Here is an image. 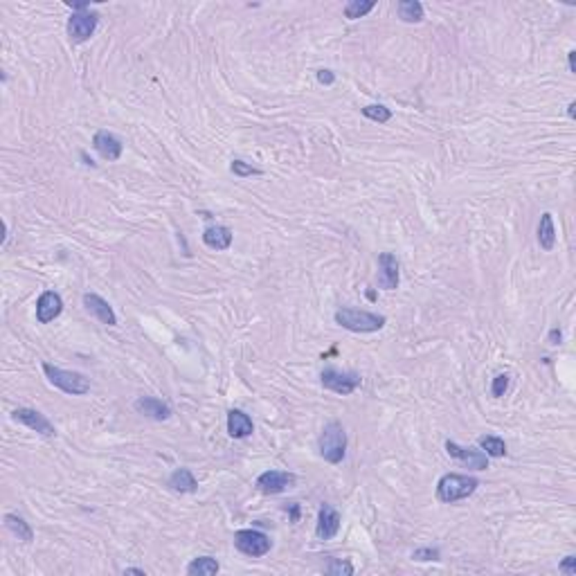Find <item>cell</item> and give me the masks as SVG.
Masks as SVG:
<instances>
[{"instance_id":"cell-34","label":"cell","mask_w":576,"mask_h":576,"mask_svg":"<svg viewBox=\"0 0 576 576\" xmlns=\"http://www.w3.org/2000/svg\"><path fill=\"white\" fill-rule=\"evenodd\" d=\"M124 574H140V576H144L146 572H144V570H140V568H126V570H124Z\"/></svg>"},{"instance_id":"cell-30","label":"cell","mask_w":576,"mask_h":576,"mask_svg":"<svg viewBox=\"0 0 576 576\" xmlns=\"http://www.w3.org/2000/svg\"><path fill=\"white\" fill-rule=\"evenodd\" d=\"M439 550L435 547H421V550H414L412 552V559L414 561H439Z\"/></svg>"},{"instance_id":"cell-8","label":"cell","mask_w":576,"mask_h":576,"mask_svg":"<svg viewBox=\"0 0 576 576\" xmlns=\"http://www.w3.org/2000/svg\"><path fill=\"white\" fill-rule=\"evenodd\" d=\"M297 482V477L293 473H284V471H266L257 477V486L261 493H268V495H277V493H284L288 489H293Z\"/></svg>"},{"instance_id":"cell-36","label":"cell","mask_w":576,"mask_h":576,"mask_svg":"<svg viewBox=\"0 0 576 576\" xmlns=\"http://www.w3.org/2000/svg\"><path fill=\"white\" fill-rule=\"evenodd\" d=\"M570 72H574V52H570Z\"/></svg>"},{"instance_id":"cell-31","label":"cell","mask_w":576,"mask_h":576,"mask_svg":"<svg viewBox=\"0 0 576 576\" xmlns=\"http://www.w3.org/2000/svg\"><path fill=\"white\" fill-rule=\"evenodd\" d=\"M559 570L568 576H576V556H565V561L559 565Z\"/></svg>"},{"instance_id":"cell-7","label":"cell","mask_w":576,"mask_h":576,"mask_svg":"<svg viewBox=\"0 0 576 576\" xmlns=\"http://www.w3.org/2000/svg\"><path fill=\"white\" fill-rule=\"evenodd\" d=\"M97 23H100V16H97L95 12H75L70 16V21H68V34H70V41L72 43L88 41V38L95 34Z\"/></svg>"},{"instance_id":"cell-21","label":"cell","mask_w":576,"mask_h":576,"mask_svg":"<svg viewBox=\"0 0 576 576\" xmlns=\"http://www.w3.org/2000/svg\"><path fill=\"white\" fill-rule=\"evenodd\" d=\"M398 18L403 23H421L423 21V5L419 0H401L396 5Z\"/></svg>"},{"instance_id":"cell-29","label":"cell","mask_w":576,"mask_h":576,"mask_svg":"<svg viewBox=\"0 0 576 576\" xmlns=\"http://www.w3.org/2000/svg\"><path fill=\"white\" fill-rule=\"evenodd\" d=\"M509 380H511L509 374H497L491 383V394L495 398H502L506 394V389H509Z\"/></svg>"},{"instance_id":"cell-28","label":"cell","mask_w":576,"mask_h":576,"mask_svg":"<svg viewBox=\"0 0 576 576\" xmlns=\"http://www.w3.org/2000/svg\"><path fill=\"white\" fill-rule=\"evenodd\" d=\"M327 574L331 576H351L354 574V565H351L349 561H338V559H331L329 565L325 568Z\"/></svg>"},{"instance_id":"cell-12","label":"cell","mask_w":576,"mask_h":576,"mask_svg":"<svg viewBox=\"0 0 576 576\" xmlns=\"http://www.w3.org/2000/svg\"><path fill=\"white\" fill-rule=\"evenodd\" d=\"M63 311V299L54 290H45L36 302V320L41 325H50L52 320H56Z\"/></svg>"},{"instance_id":"cell-25","label":"cell","mask_w":576,"mask_h":576,"mask_svg":"<svg viewBox=\"0 0 576 576\" xmlns=\"http://www.w3.org/2000/svg\"><path fill=\"white\" fill-rule=\"evenodd\" d=\"M480 448H482V451H486V455H489V457H504L506 455L504 439L493 437V435L480 437Z\"/></svg>"},{"instance_id":"cell-1","label":"cell","mask_w":576,"mask_h":576,"mask_svg":"<svg viewBox=\"0 0 576 576\" xmlns=\"http://www.w3.org/2000/svg\"><path fill=\"white\" fill-rule=\"evenodd\" d=\"M336 325H340L347 331H354V334H374V331H380L385 327V316L378 313H369V311H358V309H338L336 311Z\"/></svg>"},{"instance_id":"cell-13","label":"cell","mask_w":576,"mask_h":576,"mask_svg":"<svg viewBox=\"0 0 576 576\" xmlns=\"http://www.w3.org/2000/svg\"><path fill=\"white\" fill-rule=\"evenodd\" d=\"M378 286L385 290L398 288V259L392 252H380L378 255Z\"/></svg>"},{"instance_id":"cell-26","label":"cell","mask_w":576,"mask_h":576,"mask_svg":"<svg viewBox=\"0 0 576 576\" xmlns=\"http://www.w3.org/2000/svg\"><path fill=\"white\" fill-rule=\"evenodd\" d=\"M363 115L367 117V120L378 122V124H385V122L392 120V111H389L387 106H383V104H372V106H365V109H363Z\"/></svg>"},{"instance_id":"cell-20","label":"cell","mask_w":576,"mask_h":576,"mask_svg":"<svg viewBox=\"0 0 576 576\" xmlns=\"http://www.w3.org/2000/svg\"><path fill=\"white\" fill-rule=\"evenodd\" d=\"M538 243L545 252H552L556 246V228H554V217L550 212H545L538 223Z\"/></svg>"},{"instance_id":"cell-5","label":"cell","mask_w":576,"mask_h":576,"mask_svg":"<svg viewBox=\"0 0 576 576\" xmlns=\"http://www.w3.org/2000/svg\"><path fill=\"white\" fill-rule=\"evenodd\" d=\"M234 547H237L241 554L259 559V556H266L270 552L272 543L268 536L259 529H239L234 534Z\"/></svg>"},{"instance_id":"cell-14","label":"cell","mask_w":576,"mask_h":576,"mask_svg":"<svg viewBox=\"0 0 576 576\" xmlns=\"http://www.w3.org/2000/svg\"><path fill=\"white\" fill-rule=\"evenodd\" d=\"M340 531V513L331 504H322L318 513V527L316 536L320 540H331Z\"/></svg>"},{"instance_id":"cell-6","label":"cell","mask_w":576,"mask_h":576,"mask_svg":"<svg viewBox=\"0 0 576 576\" xmlns=\"http://www.w3.org/2000/svg\"><path fill=\"white\" fill-rule=\"evenodd\" d=\"M320 380L327 389H331V392H336V394H343V396L356 392L360 387V376L356 372H340V369H334V367L322 369Z\"/></svg>"},{"instance_id":"cell-15","label":"cell","mask_w":576,"mask_h":576,"mask_svg":"<svg viewBox=\"0 0 576 576\" xmlns=\"http://www.w3.org/2000/svg\"><path fill=\"white\" fill-rule=\"evenodd\" d=\"M84 306H86L88 313L95 316L97 320L102 322V325H106V327H115L117 325L115 311H113V306L104 297L95 295V293H86V295H84Z\"/></svg>"},{"instance_id":"cell-18","label":"cell","mask_w":576,"mask_h":576,"mask_svg":"<svg viewBox=\"0 0 576 576\" xmlns=\"http://www.w3.org/2000/svg\"><path fill=\"white\" fill-rule=\"evenodd\" d=\"M203 243L212 250H228L232 246V230L226 226H212L203 232Z\"/></svg>"},{"instance_id":"cell-11","label":"cell","mask_w":576,"mask_h":576,"mask_svg":"<svg viewBox=\"0 0 576 576\" xmlns=\"http://www.w3.org/2000/svg\"><path fill=\"white\" fill-rule=\"evenodd\" d=\"M93 146H95V151L100 153L104 160H109V162L120 160V155L124 151L122 140L117 138L115 133H111V131H97L95 138H93Z\"/></svg>"},{"instance_id":"cell-19","label":"cell","mask_w":576,"mask_h":576,"mask_svg":"<svg viewBox=\"0 0 576 576\" xmlns=\"http://www.w3.org/2000/svg\"><path fill=\"white\" fill-rule=\"evenodd\" d=\"M167 486L176 493H194L199 489V482H196V477L192 475L189 468H176V471L169 475Z\"/></svg>"},{"instance_id":"cell-4","label":"cell","mask_w":576,"mask_h":576,"mask_svg":"<svg viewBox=\"0 0 576 576\" xmlns=\"http://www.w3.org/2000/svg\"><path fill=\"white\" fill-rule=\"evenodd\" d=\"M43 372L47 376V380H50L54 387H59L65 394L84 396V394L91 392V380L79 372H68V369L54 367L50 363H43Z\"/></svg>"},{"instance_id":"cell-2","label":"cell","mask_w":576,"mask_h":576,"mask_svg":"<svg viewBox=\"0 0 576 576\" xmlns=\"http://www.w3.org/2000/svg\"><path fill=\"white\" fill-rule=\"evenodd\" d=\"M318 451L322 455V460L329 464H340L347 455V433L343 423L331 421L325 426L320 439H318Z\"/></svg>"},{"instance_id":"cell-17","label":"cell","mask_w":576,"mask_h":576,"mask_svg":"<svg viewBox=\"0 0 576 576\" xmlns=\"http://www.w3.org/2000/svg\"><path fill=\"white\" fill-rule=\"evenodd\" d=\"M252 433H255L252 419L243 412V410H230L228 412V435L232 439H246Z\"/></svg>"},{"instance_id":"cell-22","label":"cell","mask_w":576,"mask_h":576,"mask_svg":"<svg viewBox=\"0 0 576 576\" xmlns=\"http://www.w3.org/2000/svg\"><path fill=\"white\" fill-rule=\"evenodd\" d=\"M5 527L9 531H12L14 536H18V540H23V543H32L34 538V531H32V527H29L21 515H14V513H7L5 515Z\"/></svg>"},{"instance_id":"cell-27","label":"cell","mask_w":576,"mask_h":576,"mask_svg":"<svg viewBox=\"0 0 576 576\" xmlns=\"http://www.w3.org/2000/svg\"><path fill=\"white\" fill-rule=\"evenodd\" d=\"M230 171H232L234 176H237V178H252V176H261V173H263L261 169L252 167V164L243 162V160H232Z\"/></svg>"},{"instance_id":"cell-35","label":"cell","mask_w":576,"mask_h":576,"mask_svg":"<svg viewBox=\"0 0 576 576\" xmlns=\"http://www.w3.org/2000/svg\"><path fill=\"white\" fill-rule=\"evenodd\" d=\"M574 109H576V104L572 102V104L568 106V115H570V117H574V115H576V113H574Z\"/></svg>"},{"instance_id":"cell-23","label":"cell","mask_w":576,"mask_h":576,"mask_svg":"<svg viewBox=\"0 0 576 576\" xmlns=\"http://www.w3.org/2000/svg\"><path fill=\"white\" fill-rule=\"evenodd\" d=\"M221 570V565L217 559H212V556H201V559H194L189 565H187V574L189 576H212Z\"/></svg>"},{"instance_id":"cell-10","label":"cell","mask_w":576,"mask_h":576,"mask_svg":"<svg viewBox=\"0 0 576 576\" xmlns=\"http://www.w3.org/2000/svg\"><path fill=\"white\" fill-rule=\"evenodd\" d=\"M446 451L455 460H460L464 466L473 468V471H486L489 468V455L482 451H473V448H462L455 442H446Z\"/></svg>"},{"instance_id":"cell-24","label":"cell","mask_w":576,"mask_h":576,"mask_svg":"<svg viewBox=\"0 0 576 576\" xmlns=\"http://www.w3.org/2000/svg\"><path fill=\"white\" fill-rule=\"evenodd\" d=\"M374 7H376L374 0H351V3L345 5V16L351 18V21H356V18L367 16Z\"/></svg>"},{"instance_id":"cell-33","label":"cell","mask_w":576,"mask_h":576,"mask_svg":"<svg viewBox=\"0 0 576 576\" xmlns=\"http://www.w3.org/2000/svg\"><path fill=\"white\" fill-rule=\"evenodd\" d=\"M561 338H563V336H561L559 329H552V331H550V343H552V345H561Z\"/></svg>"},{"instance_id":"cell-32","label":"cell","mask_w":576,"mask_h":576,"mask_svg":"<svg viewBox=\"0 0 576 576\" xmlns=\"http://www.w3.org/2000/svg\"><path fill=\"white\" fill-rule=\"evenodd\" d=\"M318 81L331 86V84L336 81V77H334V72H331V70H320V72H318Z\"/></svg>"},{"instance_id":"cell-16","label":"cell","mask_w":576,"mask_h":576,"mask_svg":"<svg viewBox=\"0 0 576 576\" xmlns=\"http://www.w3.org/2000/svg\"><path fill=\"white\" fill-rule=\"evenodd\" d=\"M133 407L138 414H142L146 419H153V421H167L171 417V407L155 396H140L138 401L133 403Z\"/></svg>"},{"instance_id":"cell-3","label":"cell","mask_w":576,"mask_h":576,"mask_svg":"<svg viewBox=\"0 0 576 576\" xmlns=\"http://www.w3.org/2000/svg\"><path fill=\"white\" fill-rule=\"evenodd\" d=\"M480 486V480L471 475H457V473H446L442 480L437 482V497L446 504H453L457 500L473 495Z\"/></svg>"},{"instance_id":"cell-9","label":"cell","mask_w":576,"mask_h":576,"mask_svg":"<svg viewBox=\"0 0 576 576\" xmlns=\"http://www.w3.org/2000/svg\"><path fill=\"white\" fill-rule=\"evenodd\" d=\"M12 419L18 423H23L27 426L29 430H34L38 435H43V437H54L56 430H54V426L47 421L45 414H41L38 410H32V407H18L12 412Z\"/></svg>"}]
</instances>
